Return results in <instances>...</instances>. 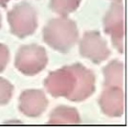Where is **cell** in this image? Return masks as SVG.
<instances>
[{
	"label": "cell",
	"mask_w": 128,
	"mask_h": 128,
	"mask_svg": "<svg viewBox=\"0 0 128 128\" xmlns=\"http://www.w3.org/2000/svg\"><path fill=\"white\" fill-rule=\"evenodd\" d=\"M45 88L55 97L64 96L72 102H80L94 93V76L80 64H75L50 74Z\"/></svg>",
	"instance_id": "1"
},
{
	"label": "cell",
	"mask_w": 128,
	"mask_h": 128,
	"mask_svg": "<svg viewBox=\"0 0 128 128\" xmlns=\"http://www.w3.org/2000/svg\"><path fill=\"white\" fill-rule=\"evenodd\" d=\"M45 42L60 52H67L76 44L78 29L74 21L66 18L52 20L44 31Z\"/></svg>",
	"instance_id": "2"
},
{
	"label": "cell",
	"mask_w": 128,
	"mask_h": 128,
	"mask_svg": "<svg viewBox=\"0 0 128 128\" xmlns=\"http://www.w3.org/2000/svg\"><path fill=\"white\" fill-rule=\"evenodd\" d=\"M8 20L12 34L20 38L30 36L37 26V19L34 9L28 3L17 4L8 14Z\"/></svg>",
	"instance_id": "3"
},
{
	"label": "cell",
	"mask_w": 128,
	"mask_h": 128,
	"mask_svg": "<svg viewBox=\"0 0 128 128\" xmlns=\"http://www.w3.org/2000/svg\"><path fill=\"white\" fill-rule=\"evenodd\" d=\"M47 54L41 46L31 44L21 47L15 59V66L26 75H34L46 66Z\"/></svg>",
	"instance_id": "4"
},
{
	"label": "cell",
	"mask_w": 128,
	"mask_h": 128,
	"mask_svg": "<svg viewBox=\"0 0 128 128\" xmlns=\"http://www.w3.org/2000/svg\"><path fill=\"white\" fill-rule=\"evenodd\" d=\"M104 26L111 36L113 44L119 52L124 51V8L120 4H114L106 14Z\"/></svg>",
	"instance_id": "5"
},
{
	"label": "cell",
	"mask_w": 128,
	"mask_h": 128,
	"mask_svg": "<svg viewBox=\"0 0 128 128\" xmlns=\"http://www.w3.org/2000/svg\"><path fill=\"white\" fill-rule=\"evenodd\" d=\"M80 53L96 64L107 59L110 54L106 42L97 32H88L84 34L80 42Z\"/></svg>",
	"instance_id": "6"
},
{
	"label": "cell",
	"mask_w": 128,
	"mask_h": 128,
	"mask_svg": "<svg viewBox=\"0 0 128 128\" xmlns=\"http://www.w3.org/2000/svg\"><path fill=\"white\" fill-rule=\"evenodd\" d=\"M48 101L40 90H26L20 97V110L28 117H38L45 110Z\"/></svg>",
	"instance_id": "7"
},
{
	"label": "cell",
	"mask_w": 128,
	"mask_h": 128,
	"mask_svg": "<svg viewBox=\"0 0 128 128\" xmlns=\"http://www.w3.org/2000/svg\"><path fill=\"white\" fill-rule=\"evenodd\" d=\"M102 111L110 117H119L124 112V93L121 88L109 87L100 99Z\"/></svg>",
	"instance_id": "8"
},
{
	"label": "cell",
	"mask_w": 128,
	"mask_h": 128,
	"mask_svg": "<svg viewBox=\"0 0 128 128\" xmlns=\"http://www.w3.org/2000/svg\"><path fill=\"white\" fill-rule=\"evenodd\" d=\"M105 87L122 88L124 78V66L118 61H112L104 69Z\"/></svg>",
	"instance_id": "9"
},
{
	"label": "cell",
	"mask_w": 128,
	"mask_h": 128,
	"mask_svg": "<svg viewBox=\"0 0 128 128\" xmlns=\"http://www.w3.org/2000/svg\"><path fill=\"white\" fill-rule=\"evenodd\" d=\"M80 122V117L76 110L60 106L56 108L50 118V124H74Z\"/></svg>",
	"instance_id": "10"
},
{
	"label": "cell",
	"mask_w": 128,
	"mask_h": 128,
	"mask_svg": "<svg viewBox=\"0 0 128 128\" xmlns=\"http://www.w3.org/2000/svg\"><path fill=\"white\" fill-rule=\"evenodd\" d=\"M80 0H50V7L61 16H66L79 6Z\"/></svg>",
	"instance_id": "11"
},
{
	"label": "cell",
	"mask_w": 128,
	"mask_h": 128,
	"mask_svg": "<svg viewBox=\"0 0 128 128\" xmlns=\"http://www.w3.org/2000/svg\"><path fill=\"white\" fill-rule=\"evenodd\" d=\"M12 91V85L6 80L0 78V105H4L9 102Z\"/></svg>",
	"instance_id": "12"
},
{
	"label": "cell",
	"mask_w": 128,
	"mask_h": 128,
	"mask_svg": "<svg viewBox=\"0 0 128 128\" xmlns=\"http://www.w3.org/2000/svg\"><path fill=\"white\" fill-rule=\"evenodd\" d=\"M9 61V50L4 44H0V72L6 69Z\"/></svg>",
	"instance_id": "13"
},
{
	"label": "cell",
	"mask_w": 128,
	"mask_h": 128,
	"mask_svg": "<svg viewBox=\"0 0 128 128\" xmlns=\"http://www.w3.org/2000/svg\"><path fill=\"white\" fill-rule=\"evenodd\" d=\"M9 1H10V0H0V6H2L3 7H4V6H6V4H7Z\"/></svg>",
	"instance_id": "14"
},
{
	"label": "cell",
	"mask_w": 128,
	"mask_h": 128,
	"mask_svg": "<svg viewBox=\"0 0 128 128\" xmlns=\"http://www.w3.org/2000/svg\"><path fill=\"white\" fill-rule=\"evenodd\" d=\"M0 26H1V16H0Z\"/></svg>",
	"instance_id": "15"
},
{
	"label": "cell",
	"mask_w": 128,
	"mask_h": 128,
	"mask_svg": "<svg viewBox=\"0 0 128 128\" xmlns=\"http://www.w3.org/2000/svg\"><path fill=\"white\" fill-rule=\"evenodd\" d=\"M115 1H121V0H115Z\"/></svg>",
	"instance_id": "16"
}]
</instances>
